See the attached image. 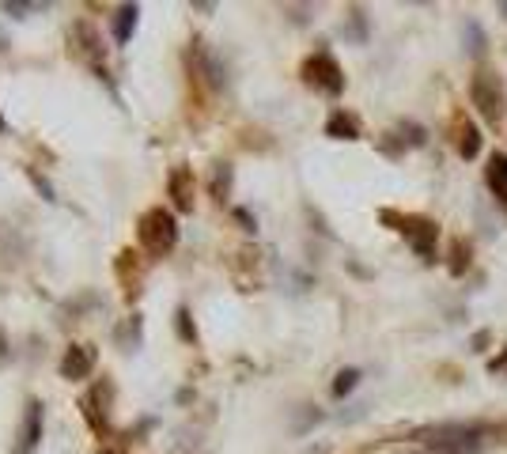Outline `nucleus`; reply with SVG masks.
Masks as SVG:
<instances>
[{"label": "nucleus", "mask_w": 507, "mask_h": 454, "mask_svg": "<svg viewBox=\"0 0 507 454\" xmlns=\"http://www.w3.org/2000/svg\"><path fill=\"white\" fill-rule=\"evenodd\" d=\"M140 242L148 254L163 257L167 250H174V242H178V224H174V216L167 212V208H148V212L140 216Z\"/></svg>", "instance_id": "obj_1"}, {"label": "nucleus", "mask_w": 507, "mask_h": 454, "mask_svg": "<svg viewBox=\"0 0 507 454\" xmlns=\"http://www.w3.org/2000/svg\"><path fill=\"white\" fill-rule=\"evenodd\" d=\"M432 439L424 443V454H477L481 447V432L477 428H465V424H447L428 432Z\"/></svg>", "instance_id": "obj_2"}, {"label": "nucleus", "mask_w": 507, "mask_h": 454, "mask_svg": "<svg viewBox=\"0 0 507 454\" xmlns=\"http://www.w3.org/2000/svg\"><path fill=\"white\" fill-rule=\"evenodd\" d=\"M470 95H473V107L481 110L485 121H500L504 118V84L492 76V72H477L470 84Z\"/></svg>", "instance_id": "obj_3"}, {"label": "nucleus", "mask_w": 507, "mask_h": 454, "mask_svg": "<svg viewBox=\"0 0 507 454\" xmlns=\"http://www.w3.org/2000/svg\"><path fill=\"white\" fill-rule=\"evenodd\" d=\"M303 72H307V80L315 87H322V91H329V95H337L344 87V80H341V69H337V61L329 53H318V57H311L307 64H303Z\"/></svg>", "instance_id": "obj_4"}, {"label": "nucleus", "mask_w": 507, "mask_h": 454, "mask_svg": "<svg viewBox=\"0 0 507 454\" xmlns=\"http://www.w3.org/2000/svg\"><path fill=\"white\" fill-rule=\"evenodd\" d=\"M91 367H95V348H87V345H72L68 352H64V360H61V375L64 379H87Z\"/></svg>", "instance_id": "obj_5"}, {"label": "nucleus", "mask_w": 507, "mask_h": 454, "mask_svg": "<svg viewBox=\"0 0 507 454\" xmlns=\"http://www.w3.org/2000/svg\"><path fill=\"white\" fill-rule=\"evenodd\" d=\"M42 439V405L27 401V412H23V428H19V454H30Z\"/></svg>", "instance_id": "obj_6"}, {"label": "nucleus", "mask_w": 507, "mask_h": 454, "mask_svg": "<svg viewBox=\"0 0 507 454\" xmlns=\"http://www.w3.org/2000/svg\"><path fill=\"white\" fill-rule=\"evenodd\" d=\"M401 224H405L401 231L409 235V242H413L421 254H432V250H436L439 231H436V224H432V220H421V216H413V220H401Z\"/></svg>", "instance_id": "obj_7"}, {"label": "nucleus", "mask_w": 507, "mask_h": 454, "mask_svg": "<svg viewBox=\"0 0 507 454\" xmlns=\"http://www.w3.org/2000/svg\"><path fill=\"white\" fill-rule=\"evenodd\" d=\"M68 42L76 46V53L84 57V61L99 64V38H95L91 23H76V27H72V38H68Z\"/></svg>", "instance_id": "obj_8"}, {"label": "nucleus", "mask_w": 507, "mask_h": 454, "mask_svg": "<svg viewBox=\"0 0 507 454\" xmlns=\"http://www.w3.org/2000/svg\"><path fill=\"white\" fill-rule=\"evenodd\" d=\"M171 197H174V205H178L182 212H190V208H193V174L186 167H178L171 174Z\"/></svg>", "instance_id": "obj_9"}, {"label": "nucleus", "mask_w": 507, "mask_h": 454, "mask_svg": "<svg viewBox=\"0 0 507 454\" xmlns=\"http://www.w3.org/2000/svg\"><path fill=\"white\" fill-rule=\"evenodd\" d=\"M485 178H488V190H492L500 201H507V156H492V159H488Z\"/></svg>", "instance_id": "obj_10"}, {"label": "nucleus", "mask_w": 507, "mask_h": 454, "mask_svg": "<svg viewBox=\"0 0 507 454\" xmlns=\"http://www.w3.org/2000/svg\"><path fill=\"white\" fill-rule=\"evenodd\" d=\"M136 4H125V8H118V19H114V35H118V42H125L129 35H133V27H136Z\"/></svg>", "instance_id": "obj_11"}, {"label": "nucleus", "mask_w": 507, "mask_h": 454, "mask_svg": "<svg viewBox=\"0 0 507 454\" xmlns=\"http://www.w3.org/2000/svg\"><path fill=\"white\" fill-rule=\"evenodd\" d=\"M326 129H329V136H341V140H352V136L360 133V125L349 118V113H333Z\"/></svg>", "instance_id": "obj_12"}, {"label": "nucleus", "mask_w": 507, "mask_h": 454, "mask_svg": "<svg viewBox=\"0 0 507 454\" xmlns=\"http://www.w3.org/2000/svg\"><path fill=\"white\" fill-rule=\"evenodd\" d=\"M356 379H360V375H356L352 367H349V371H341V375H337V383H333V394H337V397H344V394L352 390V386H356Z\"/></svg>", "instance_id": "obj_13"}, {"label": "nucleus", "mask_w": 507, "mask_h": 454, "mask_svg": "<svg viewBox=\"0 0 507 454\" xmlns=\"http://www.w3.org/2000/svg\"><path fill=\"white\" fill-rule=\"evenodd\" d=\"M450 269L454 273L465 269V242H454V262H450Z\"/></svg>", "instance_id": "obj_14"}, {"label": "nucleus", "mask_w": 507, "mask_h": 454, "mask_svg": "<svg viewBox=\"0 0 507 454\" xmlns=\"http://www.w3.org/2000/svg\"><path fill=\"white\" fill-rule=\"evenodd\" d=\"M4 129H8V125H4V113H0V133H4Z\"/></svg>", "instance_id": "obj_15"}, {"label": "nucleus", "mask_w": 507, "mask_h": 454, "mask_svg": "<svg viewBox=\"0 0 507 454\" xmlns=\"http://www.w3.org/2000/svg\"><path fill=\"white\" fill-rule=\"evenodd\" d=\"M504 12H507V4H504Z\"/></svg>", "instance_id": "obj_16"}]
</instances>
